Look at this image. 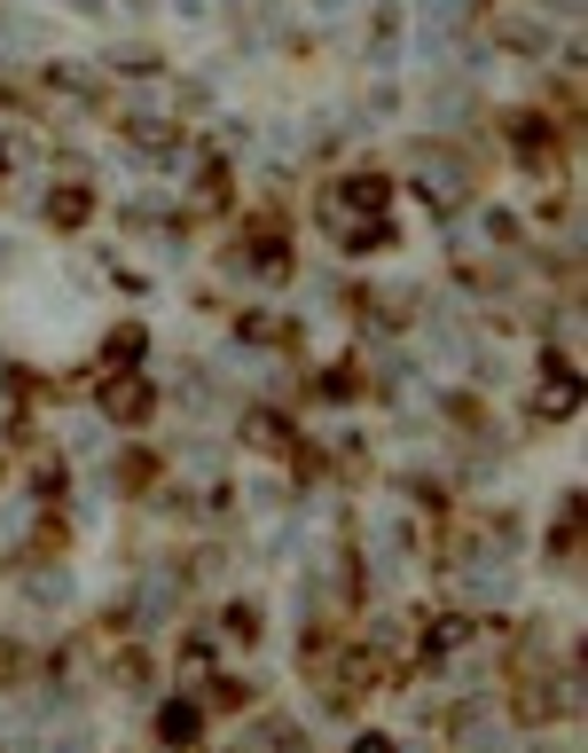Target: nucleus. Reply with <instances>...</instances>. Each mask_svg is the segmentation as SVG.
Wrapping results in <instances>:
<instances>
[{
  "instance_id": "3",
  "label": "nucleus",
  "mask_w": 588,
  "mask_h": 753,
  "mask_svg": "<svg viewBox=\"0 0 588 753\" xmlns=\"http://www.w3.org/2000/svg\"><path fill=\"white\" fill-rule=\"evenodd\" d=\"M157 730H165V738H174V745H197V730H204V714H197L189 699H174V707H165V714H157Z\"/></svg>"
},
{
  "instance_id": "7",
  "label": "nucleus",
  "mask_w": 588,
  "mask_h": 753,
  "mask_svg": "<svg viewBox=\"0 0 588 753\" xmlns=\"http://www.w3.org/2000/svg\"><path fill=\"white\" fill-rule=\"evenodd\" d=\"M134 354H141V330L126 322V330H118V338H111V362H134Z\"/></svg>"
},
{
  "instance_id": "4",
  "label": "nucleus",
  "mask_w": 588,
  "mask_h": 753,
  "mask_svg": "<svg viewBox=\"0 0 588 753\" xmlns=\"http://www.w3.org/2000/svg\"><path fill=\"white\" fill-rule=\"evenodd\" d=\"M48 220L55 228H78V220H87V189H55L48 197Z\"/></svg>"
},
{
  "instance_id": "5",
  "label": "nucleus",
  "mask_w": 588,
  "mask_h": 753,
  "mask_svg": "<svg viewBox=\"0 0 588 753\" xmlns=\"http://www.w3.org/2000/svg\"><path fill=\"white\" fill-rule=\"evenodd\" d=\"M573 400H580V385H573V369H557V385L542 393V416H573Z\"/></svg>"
},
{
  "instance_id": "6",
  "label": "nucleus",
  "mask_w": 588,
  "mask_h": 753,
  "mask_svg": "<svg viewBox=\"0 0 588 753\" xmlns=\"http://www.w3.org/2000/svg\"><path fill=\"white\" fill-rule=\"evenodd\" d=\"M243 432H251V448H267V456H275V448H291V440H283V416H251Z\"/></svg>"
},
{
  "instance_id": "2",
  "label": "nucleus",
  "mask_w": 588,
  "mask_h": 753,
  "mask_svg": "<svg viewBox=\"0 0 588 753\" xmlns=\"http://www.w3.org/2000/svg\"><path fill=\"white\" fill-rule=\"evenodd\" d=\"M149 408H157V385H149V377H103V416H118V425H141Z\"/></svg>"
},
{
  "instance_id": "1",
  "label": "nucleus",
  "mask_w": 588,
  "mask_h": 753,
  "mask_svg": "<svg viewBox=\"0 0 588 753\" xmlns=\"http://www.w3.org/2000/svg\"><path fill=\"white\" fill-rule=\"evenodd\" d=\"M385 197H392V189H385L377 174H354V181H338V197L322 205V220L346 236V220H354V212H361V220H377V212H385Z\"/></svg>"
},
{
  "instance_id": "9",
  "label": "nucleus",
  "mask_w": 588,
  "mask_h": 753,
  "mask_svg": "<svg viewBox=\"0 0 588 753\" xmlns=\"http://www.w3.org/2000/svg\"><path fill=\"white\" fill-rule=\"evenodd\" d=\"M0 174H9V157H0Z\"/></svg>"
},
{
  "instance_id": "8",
  "label": "nucleus",
  "mask_w": 588,
  "mask_h": 753,
  "mask_svg": "<svg viewBox=\"0 0 588 753\" xmlns=\"http://www.w3.org/2000/svg\"><path fill=\"white\" fill-rule=\"evenodd\" d=\"M354 753H392V738H361V745H354Z\"/></svg>"
}]
</instances>
